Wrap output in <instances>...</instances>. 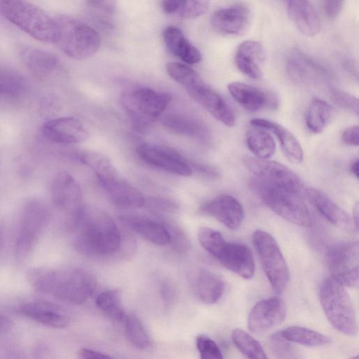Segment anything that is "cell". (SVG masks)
Wrapping results in <instances>:
<instances>
[{
	"mask_svg": "<svg viewBox=\"0 0 359 359\" xmlns=\"http://www.w3.org/2000/svg\"><path fill=\"white\" fill-rule=\"evenodd\" d=\"M71 227L76 231L75 249L81 254L104 256L120 250L121 236L114 219L93 206H81L72 215Z\"/></svg>",
	"mask_w": 359,
	"mask_h": 359,
	"instance_id": "6da1fadb",
	"label": "cell"
},
{
	"mask_svg": "<svg viewBox=\"0 0 359 359\" xmlns=\"http://www.w3.org/2000/svg\"><path fill=\"white\" fill-rule=\"evenodd\" d=\"M97 280L90 272L68 267L54 270L41 268L35 275L33 286L40 292L51 294L56 299L71 304H81L93 294Z\"/></svg>",
	"mask_w": 359,
	"mask_h": 359,
	"instance_id": "7a4b0ae2",
	"label": "cell"
},
{
	"mask_svg": "<svg viewBox=\"0 0 359 359\" xmlns=\"http://www.w3.org/2000/svg\"><path fill=\"white\" fill-rule=\"evenodd\" d=\"M4 17L32 37L46 43H55L57 25L40 7L25 1L11 0L0 3Z\"/></svg>",
	"mask_w": 359,
	"mask_h": 359,
	"instance_id": "3957f363",
	"label": "cell"
},
{
	"mask_svg": "<svg viewBox=\"0 0 359 359\" xmlns=\"http://www.w3.org/2000/svg\"><path fill=\"white\" fill-rule=\"evenodd\" d=\"M57 37L54 44L67 57L76 60L94 55L101 46L99 33L85 22L72 17L55 18Z\"/></svg>",
	"mask_w": 359,
	"mask_h": 359,
	"instance_id": "277c9868",
	"label": "cell"
},
{
	"mask_svg": "<svg viewBox=\"0 0 359 359\" xmlns=\"http://www.w3.org/2000/svg\"><path fill=\"white\" fill-rule=\"evenodd\" d=\"M250 187L266 206L281 217L300 226H311L309 212L300 195L257 178L250 182Z\"/></svg>",
	"mask_w": 359,
	"mask_h": 359,
	"instance_id": "5b68a950",
	"label": "cell"
},
{
	"mask_svg": "<svg viewBox=\"0 0 359 359\" xmlns=\"http://www.w3.org/2000/svg\"><path fill=\"white\" fill-rule=\"evenodd\" d=\"M321 306L330 324L339 332L349 336L357 333L354 308L344 287L332 278H325L320 288Z\"/></svg>",
	"mask_w": 359,
	"mask_h": 359,
	"instance_id": "8992f818",
	"label": "cell"
},
{
	"mask_svg": "<svg viewBox=\"0 0 359 359\" xmlns=\"http://www.w3.org/2000/svg\"><path fill=\"white\" fill-rule=\"evenodd\" d=\"M171 99L168 93L140 87L125 92L121 104L134 126L144 130L159 118Z\"/></svg>",
	"mask_w": 359,
	"mask_h": 359,
	"instance_id": "52a82bcc",
	"label": "cell"
},
{
	"mask_svg": "<svg viewBox=\"0 0 359 359\" xmlns=\"http://www.w3.org/2000/svg\"><path fill=\"white\" fill-rule=\"evenodd\" d=\"M252 242L273 291L282 293L289 282L290 271L276 239L257 229L253 233Z\"/></svg>",
	"mask_w": 359,
	"mask_h": 359,
	"instance_id": "ba28073f",
	"label": "cell"
},
{
	"mask_svg": "<svg viewBox=\"0 0 359 359\" xmlns=\"http://www.w3.org/2000/svg\"><path fill=\"white\" fill-rule=\"evenodd\" d=\"M48 219V210L41 201L31 200L25 204L15 248L18 261L23 262L32 253Z\"/></svg>",
	"mask_w": 359,
	"mask_h": 359,
	"instance_id": "9c48e42d",
	"label": "cell"
},
{
	"mask_svg": "<svg viewBox=\"0 0 359 359\" xmlns=\"http://www.w3.org/2000/svg\"><path fill=\"white\" fill-rule=\"evenodd\" d=\"M358 257L357 241L342 242L331 246L325 255L331 278L343 287H357Z\"/></svg>",
	"mask_w": 359,
	"mask_h": 359,
	"instance_id": "30bf717a",
	"label": "cell"
},
{
	"mask_svg": "<svg viewBox=\"0 0 359 359\" xmlns=\"http://www.w3.org/2000/svg\"><path fill=\"white\" fill-rule=\"evenodd\" d=\"M243 163L259 180L300 196L306 191L299 177L282 163L250 156H243Z\"/></svg>",
	"mask_w": 359,
	"mask_h": 359,
	"instance_id": "8fae6325",
	"label": "cell"
},
{
	"mask_svg": "<svg viewBox=\"0 0 359 359\" xmlns=\"http://www.w3.org/2000/svg\"><path fill=\"white\" fill-rule=\"evenodd\" d=\"M189 96L222 124L235 125L234 114L225 100L196 74L184 86Z\"/></svg>",
	"mask_w": 359,
	"mask_h": 359,
	"instance_id": "7c38bea8",
	"label": "cell"
},
{
	"mask_svg": "<svg viewBox=\"0 0 359 359\" xmlns=\"http://www.w3.org/2000/svg\"><path fill=\"white\" fill-rule=\"evenodd\" d=\"M136 152L140 158L149 165L181 176L189 177L192 174L191 163L167 146L144 143L137 147Z\"/></svg>",
	"mask_w": 359,
	"mask_h": 359,
	"instance_id": "4fadbf2b",
	"label": "cell"
},
{
	"mask_svg": "<svg viewBox=\"0 0 359 359\" xmlns=\"http://www.w3.org/2000/svg\"><path fill=\"white\" fill-rule=\"evenodd\" d=\"M285 67L292 80L300 85L320 84L330 79V72L323 66L297 48L287 55Z\"/></svg>",
	"mask_w": 359,
	"mask_h": 359,
	"instance_id": "5bb4252c",
	"label": "cell"
},
{
	"mask_svg": "<svg viewBox=\"0 0 359 359\" xmlns=\"http://www.w3.org/2000/svg\"><path fill=\"white\" fill-rule=\"evenodd\" d=\"M285 316V306L280 298L262 299L251 309L248 326L253 333H264L283 322Z\"/></svg>",
	"mask_w": 359,
	"mask_h": 359,
	"instance_id": "9a60e30c",
	"label": "cell"
},
{
	"mask_svg": "<svg viewBox=\"0 0 359 359\" xmlns=\"http://www.w3.org/2000/svg\"><path fill=\"white\" fill-rule=\"evenodd\" d=\"M42 134L50 142L72 144L85 142L89 133L79 119L64 116L48 120L42 126Z\"/></svg>",
	"mask_w": 359,
	"mask_h": 359,
	"instance_id": "2e32d148",
	"label": "cell"
},
{
	"mask_svg": "<svg viewBox=\"0 0 359 359\" xmlns=\"http://www.w3.org/2000/svg\"><path fill=\"white\" fill-rule=\"evenodd\" d=\"M229 271L245 279L253 277L255 264L250 248L244 244L225 241L215 255Z\"/></svg>",
	"mask_w": 359,
	"mask_h": 359,
	"instance_id": "e0dca14e",
	"label": "cell"
},
{
	"mask_svg": "<svg viewBox=\"0 0 359 359\" xmlns=\"http://www.w3.org/2000/svg\"><path fill=\"white\" fill-rule=\"evenodd\" d=\"M50 196L54 205L71 215L82 205V193L76 180L68 172H59L54 178Z\"/></svg>",
	"mask_w": 359,
	"mask_h": 359,
	"instance_id": "ac0fdd59",
	"label": "cell"
},
{
	"mask_svg": "<svg viewBox=\"0 0 359 359\" xmlns=\"http://www.w3.org/2000/svg\"><path fill=\"white\" fill-rule=\"evenodd\" d=\"M251 18V10L248 6L236 4L216 10L211 16L210 23L219 33L236 35L246 30Z\"/></svg>",
	"mask_w": 359,
	"mask_h": 359,
	"instance_id": "d6986e66",
	"label": "cell"
},
{
	"mask_svg": "<svg viewBox=\"0 0 359 359\" xmlns=\"http://www.w3.org/2000/svg\"><path fill=\"white\" fill-rule=\"evenodd\" d=\"M100 185L118 206L126 208H139L145 202L142 193L132 184L122 179L118 173L107 176H97Z\"/></svg>",
	"mask_w": 359,
	"mask_h": 359,
	"instance_id": "ffe728a7",
	"label": "cell"
},
{
	"mask_svg": "<svg viewBox=\"0 0 359 359\" xmlns=\"http://www.w3.org/2000/svg\"><path fill=\"white\" fill-rule=\"evenodd\" d=\"M20 311L27 318L41 325L61 329L67 327L70 318L60 305L45 300H34L21 306Z\"/></svg>",
	"mask_w": 359,
	"mask_h": 359,
	"instance_id": "44dd1931",
	"label": "cell"
},
{
	"mask_svg": "<svg viewBox=\"0 0 359 359\" xmlns=\"http://www.w3.org/2000/svg\"><path fill=\"white\" fill-rule=\"evenodd\" d=\"M201 211L211 216L230 229L240 226L243 218L244 210L241 203L230 195H220L203 203Z\"/></svg>",
	"mask_w": 359,
	"mask_h": 359,
	"instance_id": "7402d4cb",
	"label": "cell"
},
{
	"mask_svg": "<svg viewBox=\"0 0 359 359\" xmlns=\"http://www.w3.org/2000/svg\"><path fill=\"white\" fill-rule=\"evenodd\" d=\"M227 88L232 97L249 111L273 108L277 105V100L273 95L249 84L233 81L229 83Z\"/></svg>",
	"mask_w": 359,
	"mask_h": 359,
	"instance_id": "603a6c76",
	"label": "cell"
},
{
	"mask_svg": "<svg viewBox=\"0 0 359 359\" xmlns=\"http://www.w3.org/2000/svg\"><path fill=\"white\" fill-rule=\"evenodd\" d=\"M305 194L310 203L330 223L346 231L356 229L352 218L325 194L316 189H306Z\"/></svg>",
	"mask_w": 359,
	"mask_h": 359,
	"instance_id": "cb8c5ba5",
	"label": "cell"
},
{
	"mask_svg": "<svg viewBox=\"0 0 359 359\" xmlns=\"http://www.w3.org/2000/svg\"><path fill=\"white\" fill-rule=\"evenodd\" d=\"M189 282L196 296L207 304L216 303L222 297L225 288L221 276L206 269H198L192 272Z\"/></svg>",
	"mask_w": 359,
	"mask_h": 359,
	"instance_id": "d4e9b609",
	"label": "cell"
},
{
	"mask_svg": "<svg viewBox=\"0 0 359 359\" xmlns=\"http://www.w3.org/2000/svg\"><path fill=\"white\" fill-rule=\"evenodd\" d=\"M264 58L262 44L257 41L246 40L237 47L234 62L243 74L253 79H259L262 75L261 67Z\"/></svg>",
	"mask_w": 359,
	"mask_h": 359,
	"instance_id": "484cf974",
	"label": "cell"
},
{
	"mask_svg": "<svg viewBox=\"0 0 359 359\" xmlns=\"http://www.w3.org/2000/svg\"><path fill=\"white\" fill-rule=\"evenodd\" d=\"M19 54L29 71L39 79H47L60 65L55 54L37 48L21 46Z\"/></svg>",
	"mask_w": 359,
	"mask_h": 359,
	"instance_id": "4316f807",
	"label": "cell"
},
{
	"mask_svg": "<svg viewBox=\"0 0 359 359\" xmlns=\"http://www.w3.org/2000/svg\"><path fill=\"white\" fill-rule=\"evenodd\" d=\"M287 9L291 20L302 34L313 36L320 32V18L311 1H288Z\"/></svg>",
	"mask_w": 359,
	"mask_h": 359,
	"instance_id": "83f0119b",
	"label": "cell"
},
{
	"mask_svg": "<svg viewBox=\"0 0 359 359\" xmlns=\"http://www.w3.org/2000/svg\"><path fill=\"white\" fill-rule=\"evenodd\" d=\"M250 124L273 133L277 137L284 154L290 162L299 163L303 161L304 152L300 143L286 128L266 118L252 119Z\"/></svg>",
	"mask_w": 359,
	"mask_h": 359,
	"instance_id": "f1b7e54d",
	"label": "cell"
},
{
	"mask_svg": "<svg viewBox=\"0 0 359 359\" xmlns=\"http://www.w3.org/2000/svg\"><path fill=\"white\" fill-rule=\"evenodd\" d=\"M163 36L168 50L180 60L187 65H195L201 62L202 55L200 50L180 28L168 27L163 31Z\"/></svg>",
	"mask_w": 359,
	"mask_h": 359,
	"instance_id": "f546056e",
	"label": "cell"
},
{
	"mask_svg": "<svg viewBox=\"0 0 359 359\" xmlns=\"http://www.w3.org/2000/svg\"><path fill=\"white\" fill-rule=\"evenodd\" d=\"M123 222L148 241L157 245L170 243V235L166 226L158 222L140 217H123Z\"/></svg>",
	"mask_w": 359,
	"mask_h": 359,
	"instance_id": "4dcf8cb0",
	"label": "cell"
},
{
	"mask_svg": "<svg viewBox=\"0 0 359 359\" xmlns=\"http://www.w3.org/2000/svg\"><path fill=\"white\" fill-rule=\"evenodd\" d=\"M163 123L172 131L193 138L206 140L209 139L210 131L201 120L192 116L172 114L166 116Z\"/></svg>",
	"mask_w": 359,
	"mask_h": 359,
	"instance_id": "1f68e13d",
	"label": "cell"
},
{
	"mask_svg": "<svg viewBox=\"0 0 359 359\" xmlns=\"http://www.w3.org/2000/svg\"><path fill=\"white\" fill-rule=\"evenodd\" d=\"M333 109L325 100L315 97L309 104L305 114L307 128L313 133H320L330 123Z\"/></svg>",
	"mask_w": 359,
	"mask_h": 359,
	"instance_id": "d6a6232c",
	"label": "cell"
},
{
	"mask_svg": "<svg viewBox=\"0 0 359 359\" xmlns=\"http://www.w3.org/2000/svg\"><path fill=\"white\" fill-rule=\"evenodd\" d=\"M245 141L250 151L255 157L268 159L276 151V144L269 132L262 128L253 126L245 135Z\"/></svg>",
	"mask_w": 359,
	"mask_h": 359,
	"instance_id": "836d02e7",
	"label": "cell"
},
{
	"mask_svg": "<svg viewBox=\"0 0 359 359\" xmlns=\"http://www.w3.org/2000/svg\"><path fill=\"white\" fill-rule=\"evenodd\" d=\"M279 332L285 341L308 347L322 346L331 343L329 337L304 327L290 326Z\"/></svg>",
	"mask_w": 359,
	"mask_h": 359,
	"instance_id": "e575fe53",
	"label": "cell"
},
{
	"mask_svg": "<svg viewBox=\"0 0 359 359\" xmlns=\"http://www.w3.org/2000/svg\"><path fill=\"white\" fill-rule=\"evenodd\" d=\"M97 307L109 318L122 322L126 316L119 290L111 289L100 293L95 300Z\"/></svg>",
	"mask_w": 359,
	"mask_h": 359,
	"instance_id": "d590c367",
	"label": "cell"
},
{
	"mask_svg": "<svg viewBox=\"0 0 359 359\" xmlns=\"http://www.w3.org/2000/svg\"><path fill=\"white\" fill-rule=\"evenodd\" d=\"M123 328L128 340L137 348L145 350L151 346V339L141 320L133 313H126Z\"/></svg>",
	"mask_w": 359,
	"mask_h": 359,
	"instance_id": "8d00e7d4",
	"label": "cell"
},
{
	"mask_svg": "<svg viewBox=\"0 0 359 359\" xmlns=\"http://www.w3.org/2000/svg\"><path fill=\"white\" fill-rule=\"evenodd\" d=\"M231 339L237 349L247 359H269L260 343L241 329H235Z\"/></svg>",
	"mask_w": 359,
	"mask_h": 359,
	"instance_id": "74e56055",
	"label": "cell"
},
{
	"mask_svg": "<svg viewBox=\"0 0 359 359\" xmlns=\"http://www.w3.org/2000/svg\"><path fill=\"white\" fill-rule=\"evenodd\" d=\"M25 89L26 82L20 74L12 69H0V94L9 97H17Z\"/></svg>",
	"mask_w": 359,
	"mask_h": 359,
	"instance_id": "f35d334b",
	"label": "cell"
},
{
	"mask_svg": "<svg viewBox=\"0 0 359 359\" xmlns=\"http://www.w3.org/2000/svg\"><path fill=\"white\" fill-rule=\"evenodd\" d=\"M78 156L81 162L94 170L96 176H107L118 172L111 161L101 153L86 151Z\"/></svg>",
	"mask_w": 359,
	"mask_h": 359,
	"instance_id": "ab89813d",
	"label": "cell"
},
{
	"mask_svg": "<svg viewBox=\"0 0 359 359\" xmlns=\"http://www.w3.org/2000/svg\"><path fill=\"white\" fill-rule=\"evenodd\" d=\"M210 2L203 0H180L175 15L184 19H194L204 14L208 9Z\"/></svg>",
	"mask_w": 359,
	"mask_h": 359,
	"instance_id": "60d3db41",
	"label": "cell"
},
{
	"mask_svg": "<svg viewBox=\"0 0 359 359\" xmlns=\"http://www.w3.org/2000/svg\"><path fill=\"white\" fill-rule=\"evenodd\" d=\"M196 346L200 359H224L222 353L216 342L206 335L197 336Z\"/></svg>",
	"mask_w": 359,
	"mask_h": 359,
	"instance_id": "b9f144b4",
	"label": "cell"
},
{
	"mask_svg": "<svg viewBox=\"0 0 359 359\" xmlns=\"http://www.w3.org/2000/svg\"><path fill=\"white\" fill-rule=\"evenodd\" d=\"M87 4L100 21L110 25L115 11L114 2L110 1H88Z\"/></svg>",
	"mask_w": 359,
	"mask_h": 359,
	"instance_id": "7bdbcfd3",
	"label": "cell"
},
{
	"mask_svg": "<svg viewBox=\"0 0 359 359\" xmlns=\"http://www.w3.org/2000/svg\"><path fill=\"white\" fill-rule=\"evenodd\" d=\"M330 93L331 97L337 105L358 115V99L355 96L338 89H332Z\"/></svg>",
	"mask_w": 359,
	"mask_h": 359,
	"instance_id": "ee69618b",
	"label": "cell"
},
{
	"mask_svg": "<svg viewBox=\"0 0 359 359\" xmlns=\"http://www.w3.org/2000/svg\"><path fill=\"white\" fill-rule=\"evenodd\" d=\"M170 235V243L173 248L181 252H187L190 248V242L183 231L176 225L168 224L166 227Z\"/></svg>",
	"mask_w": 359,
	"mask_h": 359,
	"instance_id": "f6af8a7d",
	"label": "cell"
},
{
	"mask_svg": "<svg viewBox=\"0 0 359 359\" xmlns=\"http://www.w3.org/2000/svg\"><path fill=\"white\" fill-rule=\"evenodd\" d=\"M344 1L328 0L323 2V10L326 15L330 19L337 18L344 6Z\"/></svg>",
	"mask_w": 359,
	"mask_h": 359,
	"instance_id": "bcb514c9",
	"label": "cell"
},
{
	"mask_svg": "<svg viewBox=\"0 0 359 359\" xmlns=\"http://www.w3.org/2000/svg\"><path fill=\"white\" fill-rule=\"evenodd\" d=\"M358 126H353L346 128L341 135L342 142L348 146L358 145Z\"/></svg>",
	"mask_w": 359,
	"mask_h": 359,
	"instance_id": "7dc6e473",
	"label": "cell"
},
{
	"mask_svg": "<svg viewBox=\"0 0 359 359\" xmlns=\"http://www.w3.org/2000/svg\"><path fill=\"white\" fill-rule=\"evenodd\" d=\"M78 358L79 359H114L113 357L103 353L102 352L87 348H81L78 352Z\"/></svg>",
	"mask_w": 359,
	"mask_h": 359,
	"instance_id": "c3c4849f",
	"label": "cell"
},
{
	"mask_svg": "<svg viewBox=\"0 0 359 359\" xmlns=\"http://www.w3.org/2000/svg\"><path fill=\"white\" fill-rule=\"evenodd\" d=\"M11 320L6 316L0 313V334L8 332L12 327Z\"/></svg>",
	"mask_w": 359,
	"mask_h": 359,
	"instance_id": "681fc988",
	"label": "cell"
},
{
	"mask_svg": "<svg viewBox=\"0 0 359 359\" xmlns=\"http://www.w3.org/2000/svg\"><path fill=\"white\" fill-rule=\"evenodd\" d=\"M161 293L164 299H170L174 295L173 287L169 282H164L161 285Z\"/></svg>",
	"mask_w": 359,
	"mask_h": 359,
	"instance_id": "f907efd6",
	"label": "cell"
},
{
	"mask_svg": "<svg viewBox=\"0 0 359 359\" xmlns=\"http://www.w3.org/2000/svg\"><path fill=\"white\" fill-rule=\"evenodd\" d=\"M350 170L351 172L355 175L356 178H358L359 176V162L358 159L356 158L353 160L350 165Z\"/></svg>",
	"mask_w": 359,
	"mask_h": 359,
	"instance_id": "816d5d0a",
	"label": "cell"
},
{
	"mask_svg": "<svg viewBox=\"0 0 359 359\" xmlns=\"http://www.w3.org/2000/svg\"><path fill=\"white\" fill-rule=\"evenodd\" d=\"M358 205L356 203L353 208L352 219L357 229L358 228Z\"/></svg>",
	"mask_w": 359,
	"mask_h": 359,
	"instance_id": "f5cc1de1",
	"label": "cell"
},
{
	"mask_svg": "<svg viewBox=\"0 0 359 359\" xmlns=\"http://www.w3.org/2000/svg\"><path fill=\"white\" fill-rule=\"evenodd\" d=\"M3 243V232L1 230H0V249L1 248Z\"/></svg>",
	"mask_w": 359,
	"mask_h": 359,
	"instance_id": "db71d44e",
	"label": "cell"
}]
</instances>
